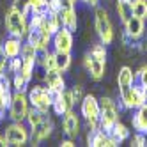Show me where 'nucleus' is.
<instances>
[{
  "label": "nucleus",
  "instance_id": "obj_30",
  "mask_svg": "<svg viewBox=\"0 0 147 147\" xmlns=\"http://www.w3.org/2000/svg\"><path fill=\"white\" fill-rule=\"evenodd\" d=\"M11 99H13L11 89H5V87L0 85V108H2V110H7L9 105H11Z\"/></svg>",
  "mask_w": 147,
  "mask_h": 147
},
{
  "label": "nucleus",
  "instance_id": "obj_7",
  "mask_svg": "<svg viewBox=\"0 0 147 147\" xmlns=\"http://www.w3.org/2000/svg\"><path fill=\"white\" fill-rule=\"evenodd\" d=\"M51 45H53V51H69L71 53L73 45H75L73 32L66 27H60L57 32L51 36Z\"/></svg>",
  "mask_w": 147,
  "mask_h": 147
},
{
  "label": "nucleus",
  "instance_id": "obj_13",
  "mask_svg": "<svg viewBox=\"0 0 147 147\" xmlns=\"http://www.w3.org/2000/svg\"><path fill=\"white\" fill-rule=\"evenodd\" d=\"M62 131H64V135L69 136V138H76L78 136V133H80V119L73 110H69V112H66L62 115Z\"/></svg>",
  "mask_w": 147,
  "mask_h": 147
},
{
  "label": "nucleus",
  "instance_id": "obj_34",
  "mask_svg": "<svg viewBox=\"0 0 147 147\" xmlns=\"http://www.w3.org/2000/svg\"><path fill=\"white\" fill-rule=\"evenodd\" d=\"M135 82H138L142 87L147 89V64H144L138 71L135 73Z\"/></svg>",
  "mask_w": 147,
  "mask_h": 147
},
{
  "label": "nucleus",
  "instance_id": "obj_44",
  "mask_svg": "<svg viewBox=\"0 0 147 147\" xmlns=\"http://www.w3.org/2000/svg\"><path fill=\"white\" fill-rule=\"evenodd\" d=\"M73 2H75V4H76V2H78V0H73Z\"/></svg>",
  "mask_w": 147,
  "mask_h": 147
},
{
  "label": "nucleus",
  "instance_id": "obj_33",
  "mask_svg": "<svg viewBox=\"0 0 147 147\" xmlns=\"http://www.w3.org/2000/svg\"><path fill=\"white\" fill-rule=\"evenodd\" d=\"M129 144H131L133 147H145V145H147V135H145V133L135 131V135L129 136Z\"/></svg>",
  "mask_w": 147,
  "mask_h": 147
},
{
  "label": "nucleus",
  "instance_id": "obj_28",
  "mask_svg": "<svg viewBox=\"0 0 147 147\" xmlns=\"http://www.w3.org/2000/svg\"><path fill=\"white\" fill-rule=\"evenodd\" d=\"M27 87H28V80L20 71L14 73V75H13V89L20 90V92H27Z\"/></svg>",
  "mask_w": 147,
  "mask_h": 147
},
{
  "label": "nucleus",
  "instance_id": "obj_17",
  "mask_svg": "<svg viewBox=\"0 0 147 147\" xmlns=\"http://www.w3.org/2000/svg\"><path fill=\"white\" fill-rule=\"evenodd\" d=\"M45 83L46 87L51 90H64L66 89V80H64V73H60L59 69H50L45 71Z\"/></svg>",
  "mask_w": 147,
  "mask_h": 147
},
{
  "label": "nucleus",
  "instance_id": "obj_1",
  "mask_svg": "<svg viewBox=\"0 0 147 147\" xmlns=\"http://www.w3.org/2000/svg\"><path fill=\"white\" fill-rule=\"evenodd\" d=\"M5 30L9 36L13 37H20L23 39L27 37L28 34V20H27V14L18 11L16 7H9L7 13H5Z\"/></svg>",
  "mask_w": 147,
  "mask_h": 147
},
{
  "label": "nucleus",
  "instance_id": "obj_40",
  "mask_svg": "<svg viewBox=\"0 0 147 147\" xmlns=\"http://www.w3.org/2000/svg\"><path fill=\"white\" fill-rule=\"evenodd\" d=\"M75 145H76V144H75V138H69V136H67L66 140L60 142V147H75Z\"/></svg>",
  "mask_w": 147,
  "mask_h": 147
},
{
  "label": "nucleus",
  "instance_id": "obj_6",
  "mask_svg": "<svg viewBox=\"0 0 147 147\" xmlns=\"http://www.w3.org/2000/svg\"><path fill=\"white\" fill-rule=\"evenodd\" d=\"M25 41L30 45H34L37 50H48V46L51 45V34L46 28V22L43 27H37V28L28 27V34H27Z\"/></svg>",
  "mask_w": 147,
  "mask_h": 147
},
{
  "label": "nucleus",
  "instance_id": "obj_26",
  "mask_svg": "<svg viewBox=\"0 0 147 147\" xmlns=\"http://www.w3.org/2000/svg\"><path fill=\"white\" fill-rule=\"evenodd\" d=\"M46 117V113H43L41 110H37V108H34V107H30V110H28V113H27V124H28V128L32 129V128H36V126L41 122Z\"/></svg>",
  "mask_w": 147,
  "mask_h": 147
},
{
  "label": "nucleus",
  "instance_id": "obj_37",
  "mask_svg": "<svg viewBox=\"0 0 147 147\" xmlns=\"http://www.w3.org/2000/svg\"><path fill=\"white\" fill-rule=\"evenodd\" d=\"M71 94H73V99H75V105H80V101L83 99V89L82 85H75V87H71Z\"/></svg>",
  "mask_w": 147,
  "mask_h": 147
},
{
  "label": "nucleus",
  "instance_id": "obj_8",
  "mask_svg": "<svg viewBox=\"0 0 147 147\" xmlns=\"http://www.w3.org/2000/svg\"><path fill=\"white\" fill-rule=\"evenodd\" d=\"M60 20H62V27L69 28L71 32H76L78 16H76V9H75V2H73V0H62Z\"/></svg>",
  "mask_w": 147,
  "mask_h": 147
},
{
  "label": "nucleus",
  "instance_id": "obj_12",
  "mask_svg": "<svg viewBox=\"0 0 147 147\" xmlns=\"http://www.w3.org/2000/svg\"><path fill=\"white\" fill-rule=\"evenodd\" d=\"M87 145H90V147H117V144L110 138V135L105 133L101 128L90 129L87 133Z\"/></svg>",
  "mask_w": 147,
  "mask_h": 147
},
{
  "label": "nucleus",
  "instance_id": "obj_42",
  "mask_svg": "<svg viewBox=\"0 0 147 147\" xmlns=\"http://www.w3.org/2000/svg\"><path fill=\"white\" fill-rule=\"evenodd\" d=\"M0 145H9V144H7V140H5V136H4V135H0Z\"/></svg>",
  "mask_w": 147,
  "mask_h": 147
},
{
  "label": "nucleus",
  "instance_id": "obj_35",
  "mask_svg": "<svg viewBox=\"0 0 147 147\" xmlns=\"http://www.w3.org/2000/svg\"><path fill=\"white\" fill-rule=\"evenodd\" d=\"M22 69V57H14V59H9L7 60V73H18Z\"/></svg>",
  "mask_w": 147,
  "mask_h": 147
},
{
  "label": "nucleus",
  "instance_id": "obj_21",
  "mask_svg": "<svg viewBox=\"0 0 147 147\" xmlns=\"http://www.w3.org/2000/svg\"><path fill=\"white\" fill-rule=\"evenodd\" d=\"M129 92H131V105H133V110L138 108L140 105L147 103V89L142 87L138 82H133Z\"/></svg>",
  "mask_w": 147,
  "mask_h": 147
},
{
  "label": "nucleus",
  "instance_id": "obj_25",
  "mask_svg": "<svg viewBox=\"0 0 147 147\" xmlns=\"http://www.w3.org/2000/svg\"><path fill=\"white\" fill-rule=\"evenodd\" d=\"M60 27H62L60 13H48V14H46V28H48V32L53 36Z\"/></svg>",
  "mask_w": 147,
  "mask_h": 147
},
{
  "label": "nucleus",
  "instance_id": "obj_31",
  "mask_svg": "<svg viewBox=\"0 0 147 147\" xmlns=\"http://www.w3.org/2000/svg\"><path fill=\"white\" fill-rule=\"evenodd\" d=\"M43 71H50V69H57L55 66V51H50L48 50V53L45 55L43 62H41V66H39Z\"/></svg>",
  "mask_w": 147,
  "mask_h": 147
},
{
  "label": "nucleus",
  "instance_id": "obj_36",
  "mask_svg": "<svg viewBox=\"0 0 147 147\" xmlns=\"http://www.w3.org/2000/svg\"><path fill=\"white\" fill-rule=\"evenodd\" d=\"M13 7H16L18 11L28 14L30 13V0H13Z\"/></svg>",
  "mask_w": 147,
  "mask_h": 147
},
{
  "label": "nucleus",
  "instance_id": "obj_2",
  "mask_svg": "<svg viewBox=\"0 0 147 147\" xmlns=\"http://www.w3.org/2000/svg\"><path fill=\"white\" fill-rule=\"evenodd\" d=\"M94 27H96V34L103 45H112L113 43V25L110 22L108 11L105 7H94Z\"/></svg>",
  "mask_w": 147,
  "mask_h": 147
},
{
  "label": "nucleus",
  "instance_id": "obj_32",
  "mask_svg": "<svg viewBox=\"0 0 147 147\" xmlns=\"http://www.w3.org/2000/svg\"><path fill=\"white\" fill-rule=\"evenodd\" d=\"M30 13H48V0H30Z\"/></svg>",
  "mask_w": 147,
  "mask_h": 147
},
{
  "label": "nucleus",
  "instance_id": "obj_41",
  "mask_svg": "<svg viewBox=\"0 0 147 147\" xmlns=\"http://www.w3.org/2000/svg\"><path fill=\"white\" fill-rule=\"evenodd\" d=\"M83 4H87V5H90V7H98V4H99V0H82Z\"/></svg>",
  "mask_w": 147,
  "mask_h": 147
},
{
  "label": "nucleus",
  "instance_id": "obj_11",
  "mask_svg": "<svg viewBox=\"0 0 147 147\" xmlns=\"http://www.w3.org/2000/svg\"><path fill=\"white\" fill-rule=\"evenodd\" d=\"M83 67H85V71L89 73V76L94 82L103 80V76H105V62L98 60L96 57H92L90 51L83 55Z\"/></svg>",
  "mask_w": 147,
  "mask_h": 147
},
{
  "label": "nucleus",
  "instance_id": "obj_3",
  "mask_svg": "<svg viewBox=\"0 0 147 147\" xmlns=\"http://www.w3.org/2000/svg\"><path fill=\"white\" fill-rule=\"evenodd\" d=\"M30 110V101H28V96L27 92H20V90H14L13 92V99H11V105L7 108V117L11 121H18V122H25L27 119V113Z\"/></svg>",
  "mask_w": 147,
  "mask_h": 147
},
{
  "label": "nucleus",
  "instance_id": "obj_27",
  "mask_svg": "<svg viewBox=\"0 0 147 147\" xmlns=\"http://www.w3.org/2000/svg\"><path fill=\"white\" fill-rule=\"evenodd\" d=\"M131 7H133V16L147 20V0H131Z\"/></svg>",
  "mask_w": 147,
  "mask_h": 147
},
{
  "label": "nucleus",
  "instance_id": "obj_39",
  "mask_svg": "<svg viewBox=\"0 0 147 147\" xmlns=\"http://www.w3.org/2000/svg\"><path fill=\"white\" fill-rule=\"evenodd\" d=\"M7 57H5V53H4V50H2V41H0V73H4V71H7Z\"/></svg>",
  "mask_w": 147,
  "mask_h": 147
},
{
  "label": "nucleus",
  "instance_id": "obj_20",
  "mask_svg": "<svg viewBox=\"0 0 147 147\" xmlns=\"http://www.w3.org/2000/svg\"><path fill=\"white\" fill-rule=\"evenodd\" d=\"M108 135H110V138L117 144V145H121L122 142H126V140L131 136V135H129V128H128L126 124H122L121 121H117V122L113 124V128L110 129Z\"/></svg>",
  "mask_w": 147,
  "mask_h": 147
},
{
  "label": "nucleus",
  "instance_id": "obj_38",
  "mask_svg": "<svg viewBox=\"0 0 147 147\" xmlns=\"http://www.w3.org/2000/svg\"><path fill=\"white\" fill-rule=\"evenodd\" d=\"M62 0H48V13H60Z\"/></svg>",
  "mask_w": 147,
  "mask_h": 147
},
{
  "label": "nucleus",
  "instance_id": "obj_18",
  "mask_svg": "<svg viewBox=\"0 0 147 147\" xmlns=\"http://www.w3.org/2000/svg\"><path fill=\"white\" fill-rule=\"evenodd\" d=\"M131 126L135 131L147 135V103L135 108V113L131 115Z\"/></svg>",
  "mask_w": 147,
  "mask_h": 147
},
{
  "label": "nucleus",
  "instance_id": "obj_4",
  "mask_svg": "<svg viewBox=\"0 0 147 147\" xmlns=\"http://www.w3.org/2000/svg\"><path fill=\"white\" fill-rule=\"evenodd\" d=\"M30 128L23 122H18V121H11V124L5 126V131H4V136L9 145H16V147H22L25 144H28L30 140Z\"/></svg>",
  "mask_w": 147,
  "mask_h": 147
},
{
  "label": "nucleus",
  "instance_id": "obj_43",
  "mask_svg": "<svg viewBox=\"0 0 147 147\" xmlns=\"http://www.w3.org/2000/svg\"><path fill=\"white\" fill-rule=\"evenodd\" d=\"M124 2H131V0H124Z\"/></svg>",
  "mask_w": 147,
  "mask_h": 147
},
{
  "label": "nucleus",
  "instance_id": "obj_22",
  "mask_svg": "<svg viewBox=\"0 0 147 147\" xmlns=\"http://www.w3.org/2000/svg\"><path fill=\"white\" fill-rule=\"evenodd\" d=\"M133 82H135V73L129 66H122L117 73V85L119 89H128L133 85Z\"/></svg>",
  "mask_w": 147,
  "mask_h": 147
},
{
  "label": "nucleus",
  "instance_id": "obj_15",
  "mask_svg": "<svg viewBox=\"0 0 147 147\" xmlns=\"http://www.w3.org/2000/svg\"><path fill=\"white\" fill-rule=\"evenodd\" d=\"M119 115H121V112L117 110V107L101 108V113H99V128L105 133H110V129L113 128V124L119 121Z\"/></svg>",
  "mask_w": 147,
  "mask_h": 147
},
{
  "label": "nucleus",
  "instance_id": "obj_19",
  "mask_svg": "<svg viewBox=\"0 0 147 147\" xmlns=\"http://www.w3.org/2000/svg\"><path fill=\"white\" fill-rule=\"evenodd\" d=\"M22 48H23V39L20 37H13L9 36L7 39L2 41V50L7 59H14V57H20L22 53Z\"/></svg>",
  "mask_w": 147,
  "mask_h": 147
},
{
  "label": "nucleus",
  "instance_id": "obj_14",
  "mask_svg": "<svg viewBox=\"0 0 147 147\" xmlns=\"http://www.w3.org/2000/svg\"><path fill=\"white\" fill-rule=\"evenodd\" d=\"M124 30L133 41H138L145 34V20L138 18V16H131L128 22L124 23Z\"/></svg>",
  "mask_w": 147,
  "mask_h": 147
},
{
  "label": "nucleus",
  "instance_id": "obj_29",
  "mask_svg": "<svg viewBox=\"0 0 147 147\" xmlns=\"http://www.w3.org/2000/svg\"><path fill=\"white\" fill-rule=\"evenodd\" d=\"M90 55H92V57H96L98 60L107 62V55H108V51H107V45H103L101 41H99V43H96V45L90 48Z\"/></svg>",
  "mask_w": 147,
  "mask_h": 147
},
{
  "label": "nucleus",
  "instance_id": "obj_24",
  "mask_svg": "<svg viewBox=\"0 0 147 147\" xmlns=\"http://www.w3.org/2000/svg\"><path fill=\"white\" fill-rule=\"evenodd\" d=\"M115 9H117V14H119V20L121 23L124 25L128 20L133 16V7H131V2H124V0H117V5H115Z\"/></svg>",
  "mask_w": 147,
  "mask_h": 147
},
{
  "label": "nucleus",
  "instance_id": "obj_5",
  "mask_svg": "<svg viewBox=\"0 0 147 147\" xmlns=\"http://www.w3.org/2000/svg\"><path fill=\"white\" fill-rule=\"evenodd\" d=\"M27 96L30 101V107H34L41 110L43 113H48L51 110V98H50V90L46 85H34L27 90Z\"/></svg>",
  "mask_w": 147,
  "mask_h": 147
},
{
  "label": "nucleus",
  "instance_id": "obj_16",
  "mask_svg": "<svg viewBox=\"0 0 147 147\" xmlns=\"http://www.w3.org/2000/svg\"><path fill=\"white\" fill-rule=\"evenodd\" d=\"M73 107H75V99H73V94H71V89H64V92H62V96L51 103V110L55 112V115H59V117H62L66 112L73 110Z\"/></svg>",
  "mask_w": 147,
  "mask_h": 147
},
{
  "label": "nucleus",
  "instance_id": "obj_9",
  "mask_svg": "<svg viewBox=\"0 0 147 147\" xmlns=\"http://www.w3.org/2000/svg\"><path fill=\"white\" fill-rule=\"evenodd\" d=\"M51 133H53V121L45 117L43 121L36 126V128L30 129V140L28 142H30V145H39L43 140L50 138Z\"/></svg>",
  "mask_w": 147,
  "mask_h": 147
},
{
  "label": "nucleus",
  "instance_id": "obj_23",
  "mask_svg": "<svg viewBox=\"0 0 147 147\" xmlns=\"http://www.w3.org/2000/svg\"><path fill=\"white\" fill-rule=\"evenodd\" d=\"M71 62H73V59H71L69 51H55V66H57V69L60 73L69 71Z\"/></svg>",
  "mask_w": 147,
  "mask_h": 147
},
{
  "label": "nucleus",
  "instance_id": "obj_10",
  "mask_svg": "<svg viewBox=\"0 0 147 147\" xmlns=\"http://www.w3.org/2000/svg\"><path fill=\"white\" fill-rule=\"evenodd\" d=\"M80 113L83 119H99L101 113V107H99V99L92 94L83 96V99L80 101Z\"/></svg>",
  "mask_w": 147,
  "mask_h": 147
}]
</instances>
